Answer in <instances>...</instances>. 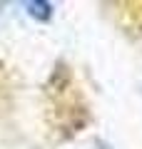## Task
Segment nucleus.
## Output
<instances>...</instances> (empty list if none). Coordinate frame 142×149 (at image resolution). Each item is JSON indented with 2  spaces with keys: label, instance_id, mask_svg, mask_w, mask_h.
<instances>
[{
  "label": "nucleus",
  "instance_id": "nucleus-1",
  "mask_svg": "<svg viewBox=\"0 0 142 149\" xmlns=\"http://www.w3.org/2000/svg\"><path fill=\"white\" fill-rule=\"evenodd\" d=\"M27 8H30L32 15H40V17L50 15V5H47V3H27Z\"/></svg>",
  "mask_w": 142,
  "mask_h": 149
}]
</instances>
